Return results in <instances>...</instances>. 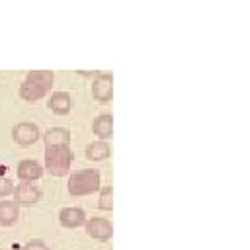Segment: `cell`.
I'll return each instance as SVG.
<instances>
[{
  "label": "cell",
  "mask_w": 250,
  "mask_h": 250,
  "mask_svg": "<svg viewBox=\"0 0 250 250\" xmlns=\"http://www.w3.org/2000/svg\"><path fill=\"white\" fill-rule=\"evenodd\" d=\"M43 141H45V146L68 145L70 143V133H68V129H62V127H51V129L45 131Z\"/></svg>",
  "instance_id": "7c38bea8"
},
{
  "label": "cell",
  "mask_w": 250,
  "mask_h": 250,
  "mask_svg": "<svg viewBox=\"0 0 250 250\" xmlns=\"http://www.w3.org/2000/svg\"><path fill=\"white\" fill-rule=\"evenodd\" d=\"M100 188V172L94 168H84L74 172L68 178V193L72 197H80L86 193H92Z\"/></svg>",
  "instance_id": "7a4b0ae2"
},
{
  "label": "cell",
  "mask_w": 250,
  "mask_h": 250,
  "mask_svg": "<svg viewBox=\"0 0 250 250\" xmlns=\"http://www.w3.org/2000/svg\"><path fill=\"white\" fill-rule=\"evenodd\" d=\"M12 193H14V201L20 205H31L41 199V189L37 186H33V182H21V184L14 186Z\"/></svg>",
  "instance_id": "5b68a950"
},
{
  "label": "cell",
  "mask_w": 250,
  "mask_h": 250,
  "mask_svg": "<svg viewBox=\"0 0 250 250\" xmlns=\"http://www.w3.org/2000/svg\"><path fill=\"white\" fill-rule=\"evenodd\" d=\"M59 221L66 229H76V227H82L84 225L86 213L80 207H66V209H62L59 213Z\"/></svg>",
  "instance_id": "9c48e42d"
},
{
  "label": "cell",
  "mask_w": 250,
  "mask_h": 250,
  "mask_svg": "<svg viewBox=\"0 0 250 250\" xmlns=\"http://www.w3.org/2000/svg\"><path fill=\"white\" fill-rule=\"evenodd\" d=\"M98 205H100V209H104V211H111V209H113V188H111V186H107V188L102 189Z\"/></svg>",
  "instance_id": "9a60e30c"
},
{
  "label": "cell",
  "mask_w": 250,
  "mask_h": 250,
  "mask_svg": "<svg viewBox=\"0 0 250 250\" xmlns=\"http://www.w3.org/2000/svg\"><path fill=\"white\" fill-rule=\"evenodd\" d=\"M49 107L57 115H66L70 111V107H72V100H70V96L66 92H55L51 96V100H49Z\"/></svg>",
  "instance_id": "8fae6325"
},
{
  "label": "cell",
  "mask_w": 250,
  "mask_h": 250,
  "mask_svg": "<svg viewBox=\"0 0 250 250\" xmlns=\"http://www.w3.org/2000/svg\"><path fill=\"white\" fill-rule=\"evenodd\" d=\"M14 191V184L6 178V176H0V197H6Z\"/></svg>",
  "instance_id": "e0dca14e"
},
{
  "label": "cell",
  "mask_w": 250,
  "mask_h": 250,
  "mask_svg": "<svg viewBox=\"0 0 250 250\" xmlns=\"http://www.w3.org/2000/svg\"><path fill=\"white\" fill-rule=\"evenodd\" d=\"M72 162V152L68 145H57V146H47L45 150V166L47 172L53 176H64L70 168Z\"/></svg>",
  "instance_id": "3957f363"
},
{
  "label": "cell",
  "mask_w": 250,
  "mask_h": 250,
  "mask_svg": "<svg viewBox=\"0 0 250 250\" xmlns=\"http://www.w3.org/2000/svg\"><path fill=\"white\" fill-rule=\"evenodd\" d=\"M109 154H111V148H109V145L104 143V141L90 143V145L86 146V156H88L90 160H104V158H107Z\"/></svg>",
  "instance_id": "5bb4252c"
},
{
  "label": "cell",
  "mask_w": 250,
  "mask_h": 250,
  "mask_svg": "<svg viewBox=\"0 0 250 250\" xmlns=\"http://www.w3.org/2000/svg\"><path fill=\"white\" fill-rule=\"evenodd\" d=\"M94 133L100 137V139H107L113 135V117L111 115H100L94 125H92Z\"/></svg>",
  "instance_id": "4fadbf2b"
},
{
  "label": "cell",
  "mask_w": 250,
  "mask_h": 250,
  "mask_svg": "<svg viewBox=\"0 0 250 250\" xmlns=\"http://www.w3.org/2000/svg\"><path fill=\"white\" fill-rule=\"evenodd\" d=\"M18 178L21 182H33V180H39L41 174H43V166L37 162V160H21L18 164Z\"/></svg>",
  "instance_id": "ba28073f"
},
{
  "label": "cell",
  "mask_w": 250,
  "mask_h": 250,
  "mask_svg": "<svg viewBox=\"0 0 250 250\" xmlns=\"http://www.w3.org/2000/svg\"><path fill=\"white\" fill-rule=\"evenodd\" d=\"M20 219V203L14 199H0V225L12 227Z\"/></svg>",
  "instance_id": "30bf717a"
},
{
  "label": "cell",
  "mask_w": 250,
  "mask_h": 250,
  "mask_svg": "<svg viewBox=\"0 0 250 250\" xmlns=\"http://www.w3.org/2000/svg\"><path fill=\"white\" fill-rule=\"evenodd\" d=\"M12 137L18 145L21 146H27V145H33L39 137H41V131L35 123H27V121H21L18 123L14 129H12Z\"/></svg>",
  "instance_id": "277c9868"
},
{
  "label": "cell",
  "mask_w": 250,
  "mask_h": 250,
  "mask_svg": "<svg viewBox=\"0 0 250 250\" xmlns=\"http://www.w3.org/2000/svg\"><path fill=\"white\" fill-rule=\"evenodd\" d=\"M86 232L92 236V238H98V240H107L111 238L113 234V227L107 219L104 217H94L86 223Z\"/></svg>",
  "instance_id": "52a82bcc"
},
{
  "label": "cell",
  "mask_w": 250,
  "mask_h": 250,
  "mask_svg": "<svg viewBox=\"0 0 250 250\" xmlns=\"http://www.w3.org/2000/svg\"><path fill=\"white\" fill-rule=\"evenodd\" d=\"M55 74L53 70H31L25 74L21 86H20V96L25 102H37L41 100L53 86Z\"/></svg>",
  "instance_id": "6da1fadb"
},
{
  "label": "cell",
  "mask_w": 250,
  "mask_h": 250,
  "mask_svg": "<svg viewBox=\"0 0 250 250\" xmlns=\"http://www.w3.org/2000/svg\"><path fill=\"white\" fill-rule=\"evenodd\" d=\"M21 250H49V246H47L41 238H31V240H27V242L23 244Z\"/></svg>",
  "instance_id": "2e32d148"
},
{
  "label": "cell",
  "mask_w": 250,
  "mask_h": 250,
  "mask_svg": "<svg viewBox=\"0 0 250 250\" xmlns=\"http://www.w3.org/2000/svg\"><path fill=\"white\" fill-rule=\"evenodd\" d=\"M92 94L98 102H104V104L109 102L111 96H113V78H111V74L100 72L98 78L92 84Z\"/></svg>",
  "instance_id": "8992f818"
}]
</instances>
